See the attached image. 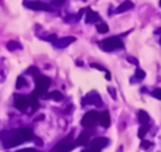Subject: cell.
I'll use <instances>...</instances> for the list:
<instances>
[{
	"instance_id": "obj_17",
	"label": "cell",
	"mask_w": 161,
	"mask_h": 152,
	"mask_svg": "<svg viewBox=\"0 0 161 152\" xmlns=\"http://www.w3.org/2000/svg\"><path fill=\"white\" fill-rule=\"evenodd\" d=\"M44 97H50V99H54V100H57V102H61V100L64 99L61 92H51L50 94H44Z\"/></svg>"
},
{
	"instance_id": "obj_10",
	"label": "cell",
	"mask_w": 161,
	"mask_h": 152,
	"mask_svg": "<svg viewBox=\"0 0 161 152\" xmlns=\"http://www.w3.org/2000/svg\"><path fill=\"white\" fill-rule=\"evenodd\" d=\"M74 41H75L74 37H65V38H61V39H55V41H54V45H55L57 48H65L69 44H72Z\"/></svg>"
},
{
	"instance_id": "obj_4",
	"label": "cell",
	"mask_w": 161,
	"mask_h": 152,
	"mask_svg": "<svg viewBox=\"0 0 161 152\" xmlns=\"http://www.w3.org/2000/svg\"><path fill=\"white\" fill-rule=\"evenodd\" d=\"M99 118H100V113H97V111H88V113L83 116L80 124L86 128L93 127V125H96L97 123H99Z\"/></svg>"
},
{
	"instance_id": "obj_18",
	"label": "cell",
	"mask_w": 161,
	"mask_h": 152,
	"mask_svg": "<svg viewBox=\"0 0 161 152\" xmlns=\"http://www.w3.org/2000/svg\"><path fill=\"white\" fill-rule=\"evenodd\" d=\"M148 133V124H143L139 130V138H144V135Z\"/></svg>"
},
{
	"instance_id": "obj_16",
	"label": "cell",
	"mask_w": 161,
	"mask_h": 152,
	"mask_svg": "<svg viewBox=\"0 0 161 152\" xmlns=\"http://www.w3.org/2000/svg\"><path fill=\"white\" fill-rule=\"evenodd\" d=\"M139 121L142 123V124H148V123H150V117H148V114L146 113L144 110L139 111Z\"/></svg>"
},
{
	"instance_id": "obj_20",
	"label": "cell",
	"mask_w": 161,
	"mask_h": 152,
	"mask_svg": "<svg viewBox=\"0 0 161 152\" xmlns=\"http://www.w3.org/2000/svg\"><path fill=\"white\" fill-rule=\"evenodd\" d=\"M96 28H97V33H99V34H106L109 31L108 24H103V23H102V24H97Z\"/></svg>"
},
{
	"instance_id": "obj_13",
	"label": "cell",
	"mask_w": 161,
	"mask_h": 152,
	"mask_svg": "<svg viewBox=\"0 0 161 152\" xmlns=\"http://www.w3.org/2000/svg\"><path fill=\"white\" fill-rule=\"evenodd\" d=\"M100 17L97 13H95V11H92L91 8H88V13H86V20L85 21L88 23V24H91V23H95V21H99Z\"/></svg>"
},
{
	"instance_id": "obj_3",
	"label": "cell",
	"mask_w": 161,
	"mask_h": 152,
	"mask_svg": "<svg viewBox=\"0 0 161 152\" xmlns=\"http://www.w3.org/2000/svg\"><path fill=\"white\" fill-rule=\"evenodd\" d=\"M50 85H51L50 77L38 75L36 79V92H34V96H37V97L44 96L45 92H47L48 87H50Z\"/></svg>"
},
{
	"instance_id": "obj_23",
	"label": "cell",
	"mask_w": 161,
	"mask_h": 152,
	"mask_svg": "<svg viewBox=\"0 0 161 152\" xmlns=\"http://www.w3.org/2000/svg\"><path fill=\"white\" fill-rule=\"evenodd\" d=\"M151 94H153V96L156 97V99L161 100V89H156V90H154V92H153V93H151Z\"/></svg>"
},
{
	"instance_id": "obj_14",
	"label": "cell",
	"mask_w": 161,
	"mask_h": 152,
	"mask_svg": "<svg viewBox=\"0 0 161 152\" xmlns=\"http://www.w3.org/2000/svg\"><path fill=\"white\" fill-rule=\"evenodd\" d=\"M130 8H133V2H130V0H126V2H123L122 4H120L119 7L116 8V13H125V11L130 10Z\"/></svg>"
},
{
	"instance_id": "obj_6",
	"label": "cell",
	"mask_w": 161,
	"mask_h": 152,
	"mask_svg": "<svg viewBox=\"0 0 161 152\" xmlns=\"http://www.w3.org/2000/svg\"><path fill=\"white\" fill-rule=\"evenodd\" d=\"M0 139H2V144L4 148L16 147V142H14V138H13V133H10V131H2V133H0Z\"/></svg>"
},
{
	"instance_id": "obj_9",
	"label": "cell",
	"mask_w": 161,
	"mask_h": 152,
	"mask_svg": "<svg viewBox=\"0 0 161 152\" xmlns=\"http://www.w3.org/2000/svg\"><path fill=\"white\" fill-rule=\"evenodd\" d=\"M82 104H96V106H102V100H100V96L95 92L89 93L85 99L82 100Z\"/></svg>"
},
{
	"instance_id": "obj_11",
	"label": "cell",
	"mask_w": 161,
	"mask_h": 152,
	"mask_svg": "<svg viewBox=\"0 0 161 152\" xmlns=\"http://www.w3.org/2000/svg\"><path fill=\"white\" fill-rule=\"evenodd\" d=\"M108 144H109L108 138H95L93 141L91 142V147L96 148V149H102V148H105Z\"/></svg>"
},
{
	"instance_id": "obj_21",
	"label": "cell",
	"mask_w": 161,
	"mask_h": 152,
	"mask_svg": "<svg viewBox=\"0 0 161 152\" xmlns=\"http://www.w3.org/2000/svg\"><path fill=\"white\" fill-rule=\"evenodd\" d=\"M17 87H24V86H27V82H25V79H24V77H21V76H20L19 77V79H17Z\"/></svg>"
},
{
	"instance_id": "obj_27",
	"label": "cell",
	"mask_w": 161,
	"mask_h": 152,
	"mask_svg": "<svg viewBox=\"0 0 161 152\" xmlns=\"http://www.w3.org/2000/svg\"><path fill=\"white\" fill-rule=\"evenodd\" d=\"M160 44H161V38H160Z\"/></svg>"
},
{
	"instance_id": "obj_12",
	"label": "cell",
	"mask_w": 161,
	"mask_h": 152,
	"mask_svg": "<svg viewBox=\"0 0 161 152\" xmlns=\"http://www.w3.org/2000/svg\"><path fill=\"white\" fill-rule=\"evenodd\" d=\"M99 124L102 125L103 128L110 127V114H109V111H103V113H100Z\"/></svg>"
},
{
	"instance_id": "obj_1",
	"label": "cell",
	"mask_w": 161,
	"mask_h": 152,
	"mask_svg": "<svg viewBox=\"0 0 161 152\" xmlns=\"http://www.w3.org/2000/svg\"><path fill=\"white\" fill-rule=\"evenodd\" d=\"M33 137H34L33 130L28 127H21V128H17L16 131H13V138H14V142H16V147L23 144V142H27Z\"/></svg>"
},
{
	"instance_id": "obj_15",
	"label": "cell",
	"mask_w": 161,
	"mask_h": 152,
	"mask_svg": "<svg viewBox=\"0 0 161 152\" xmlns=\"http://www.w3.org/2000/svg\"><path fill=\"white\" fill-rule=\"evenodd\" d=\"M89 141V133L88 131H83L82 134L78 137V139H76L75 145H79V147H82V145H86Z\"/></svg>"
},
{
	"instance_id": "obj_19",
	"label": "cell",
	"mask_w": 161,
	"mask_h": 152,
	"mask_svg": "<svg viewBox=\"0 0 161 152\" xmlns=\"http://www.w3.org/2000/svg\"><path fill=\"white\" fill-rule=\"evenodd\" d=\"M7 48L10 51H16V50H20V48H21V45H20L19 42H16V41H10L7 44Z\"/></svg>"
},
{
	"instance_id": "obj_26",
	"label": "cell",
	"mask_w": 161,
	"mask_h": 152,
	"mask_svg": "<svg viewBox=\"0 0 161 152\" xmlns=\"http://www.w3.org/2000/svg\"><path fill=\"white\" fill-rule=\"evenodd\" d=\"M100 149H96V148H92V147H89V149H86V151H83V152H99Z\"/></svg>"
},
{
	"instance_id": "obj_24",
	"label": "cell",
	"mask_w": 161,
	"mask_h": 152,
	"mask_svg": "<svg viewBox=\"0 0 161 152\" xmlns=\"http://www.w3.org/2000/svg\"><path fill=\"white\" fill-rule=\"evenodd\" d=\"M151 147V142L150 141H143L142 142V148H144V149H147V148Z\"/></svg>"
},
{
	"instance_id": "obj_2",
	"label": "cell",
	"mask_w": 161,
	"mask_h": 152,
	"mask_svg": "<svg viewBox=\"0 0 161 152\" xmlns=\"http://www.w3.org/2000/svg\"><path fill=\"white\" fill-rule=\"evenodd\" d=\"M99 47L102 48L103 51H106V52H112V51H114V50H122L125 45H123L120 38H117V37H110V38L102 39V41L99 42Z\"/></svg>"
},
{
	"instance_id": "obj_7",
	"label": "cell",
	"mask_w": 161,
	"mask_h": 152,
	"mask_svg": "<svg viewBox=\"0 0 161 152\" xmlns=\"http://www.w3.org/2000/svg\"><path fill=\"white\" fill-rule=\"evenodd\" d=\"M14 104H16L17 110L25 113V111H27V108L30 107V96H17Z\"/></svg>"
},
{
	"instance_id": "obj_5",
	"label": "cell",
	"mask_w": 161,
	"mask_h": 152,
	"mask_svg": "<svg viewBox=\"0 0 161 152\" xmlns=\"http://www.w3.org/2000/svg\"><path fill=\"white\" fill-rule=\"evenodd\" d=\"M23 4L27 8H31V10H42V11H53V7L50 4H45L42 2H38V0H24Z\"/></svg>"
},
{
	"instance_id": "obj_28",
	"label": "cell",
	"mask_w": 161,
	"mask_h": 152,
	"mask_svg": "<svg viewBox=\"0 0 161 152\" xmlns=\"http://www.w3.org/2000/svg\"><path fill=\"white\" fill-rule=\"evenodd\" d=\"M160 6H161V2H160Z\"/></svg>"
},
{
	"instance_id": "obj_8",
	"label": "cell",
	"mask_w": 161,
	"mask_h": 152,
	"mask_svg": "<svg viewBox=\"0 0 161 152\" xmlns=\"http://www.w3.org/2000/svg\"><path fill=\"white\" fill-rule=\"evenodd\" d=\"M74 148H75V144H72V142L64 139V141L58 142V144L51 149V152H71Z\"/></svg>"
},
{
	"instance_id": "obj_25",
	"label": "cell",
	"mask_w": 161,
	"mask_h": 152,
	"mask_svg": "<svg viewBox=\"0 0 161 152\" xmlns=\"http://www.w3.org/2000/svg\"><path fill=\"white\" fill-rule=\"evenodd\" d=\"M19 152H40V151L34 149V148H25V149H20Z\"/></svg>"
},
{
	"instance_id": "obj_22",
	"label": "cell",
	"mask_w": 161,
	"mask_h": 152,
	"mask_svg": "<svg viewBox=\"0 0 161 152\" xmlns=\"http://www.w3.org/2000/svg\"><path fill=\"white\" fill-rule=\"evenodd\" d=\"M144 76H146L144 71H142V69H137L136 71V77H139V79H144Z\"/></svg>"
}]
</instances>
